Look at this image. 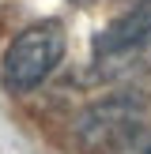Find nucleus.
Segmentation results:
<instances>
[{
	"mask_svg": "<svg viewBox=\"0 0 151 154\" xmlns=\"http://www.w3.org/2000/svg\"><path fill=\"white\" fill-rule=\"evenodd\" d=\"M76 4H87V0H76Z\"/></svg>",
	"mask_w": 151,
	"mask_h": 154,
	"instance_id": "nucleus-5",
	"label": "nucleus"
},
{
	"mask_svg": "<svg viewBox=\"0 0 151 154\" xmlns=\"http://www.w3.org/2000/svg\"><path fill=\"white\" fill-rule=\"evenodd\" d=\"M110 154H151V128H136L121 147H113Z\"/></svg>",
	"mask_w": 151,
	"mask_h": 154,
	"instance_id": "nucleus-4",
	"label": "nucleus"
},
{
	"mask_svg": "<svg viewBox=\"0 0 151 154\" xmlns=\"http://www.w3.org/2000/svg\"><path fill=\"white\" fill-rule=\"evenodd\" d=\"M64 49H68L64 26L53 23V19L19 30V34L8 42L4 60H0V83H4V90H11V94H30V90H38L57 72V64L64 60Z\"/></svg>",
	"mask_w": 151,
	"mask_h": 154,
	"instance_id": "nucleus-2",
	"label": "nucleus"
},
{
	"mask_svg": "<svg viewBox=\"0 0 151 154\" xmlns=\"http://www.w3.org/2000/svg\"><path fill=\"white\" fill-rule=\"evenodd\" d=\"M143 113H147V98L136 90H121L102 102L87 105L76 120V139L91 154H110L113 147L128 139L136 128H143Z\"/></svg>",
	"mask_w": 151,
	"mask_h": 154,
	"instance_id": "nucleus-3",
	"label": "nucleus"
},
{
	"mask_svg": "<svg viewBox=\"0 0 151 154\" xmlns=\"http://www.w3.org/2000/svg\"><path fill=\"white\" fill-rule=\"evenodd\" d=\"M95 75L106 83L136 79L151 72V0H140L110 23L91 45Z\"/></svg>",
	"mask_w": 151,
	"mask_h": 154,
	"instance_id": "nucleus-1",
	"label": "nucleus"
}]
</instances>
